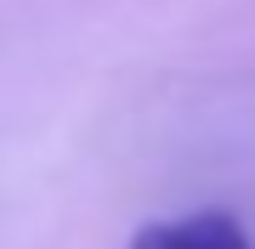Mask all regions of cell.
I'll return each mask as SVG.
<instances>
[{
	"label": "cell",
	"instance_id": "6da1fadb",
	"mask_svg": "<svg viewBox=\"0 0 255 249\" xmlns=\"http://www.w3.org/2000/svg\"><path fill=\"white\" fill-rule=\"evenodd\" d=\"M130 249H255L250 232L238 215L227 210H193V215H176V221H153L142 227Z\"/></svg>",
	"mask_w": 255,
	"mask_h": 249
}]
</instances>
